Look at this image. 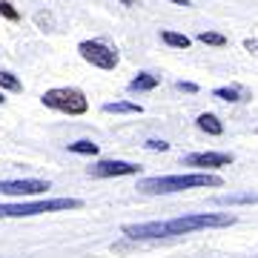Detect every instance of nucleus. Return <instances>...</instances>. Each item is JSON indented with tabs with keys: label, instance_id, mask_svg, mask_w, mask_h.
Returning <instances> with one entry per match:
<instances>
[{
	"label": "nucleus",
	"instance_id": "1",
	"mask_svg": "<svg viewBox=\"0 0 258 258\" xmlns=\"http://www.w3.org/2000/svg\"><path fill=\"white\" fill-rule=\"evenodd\" d=\"M238 221L230 212H195V215H181L172 221H147V224H123V235L132 241H155V238H172V235H189L198 230H221L232 227Z\"/></svg>",
	"mask_w": 258,
	"mask_h": 258
},
{
	"label": "nucleus",
	"instance_id": "2",
	"mask_svg": "<svg viewBox=\"0 0 258 258\" xmlns=\"http://www.w3.org/2000/svg\"><path fill=\"white\" fill-rule=\"evenodd\" d=\"M224 186V178L210 175V172H192V175H158V178H144L138 181V192L144 195H169V192H184V189H201Z\"/></svg>",
	"mask_w": 258,
	"mask_h": 258
},
{
	"label": "nucleus",
	"instance_id": "3",
	"mask_svg": "<svg viewBox=\"0 0 258 258\" xmlns=\"http://www.w3.org/2000/svg\"><path fill=\"white\" fill-rule=\"evenodd\" d=\"M81 198H46V201H20V204H0V218H32L43 212L60 210H81Z\"/></svg>",
	"mask_w": 258,
	"mask_h": 258
},
{
	"label": "nucleus",
	"instance_id": "4",
	"mask_svg": "<svg viewBox=\"0 0 258 258\" xmlns=\"http://www.w3.org/2000/svg\"><path fill=\"white\" fill-rule=\"evenodd\" d=\"M40 103L46 109H55V112H63V115H86L89 112V101L81 89L75 86H60V89H49L43 92Z\"/></svg>",
	"mask_w": 258,
	"mask_h": 258
},
{
	"label": "nucleus",
	"instance_id": "5",
	"mask_svg": "<svg viewBox=\"0 0 258 258\" xmlns=\"http://www.w3.org/2000/svg\"><path fill=\"white\" fill-rule=\"evenodd\" d=\"M78 55L86 60V63L98 66V69H115L118 66V52L115 49H109L106 43H101V40H83V43H78Z\"/></svg>",
	"mask_w": 258,
	"mask_h": 258
},
{
	"label": "nucleus",
	"instance_id": "6",
	"mask_svg": "<svg viewBox=\"0 0 258 258\" xmlns=\"http://www.w3.org/2000/svg\"><path fill=\"white\" fill-rule=\"evenodd\" d=\"M52 189L49 181L40 178H23V181H0V195H15V198H26V195H43Z\"/></svg>",
	"mask_w": 258,
	"mask_h": 258
},
{
	"label": "nucleus",
	"instance_id": "7",
	"mask_svg": "<svg viewBox=\"0 0 258 258\" xmlns=\"http://www.w3.org/2000/svg\"><path fill=\"white\" fill-rule=\"evenodd\" d=\"M86 172H89V178H123V175H138L141 166L129 164V161H98Z\"/></svg>",
	"mask_w": 258,
	"mask_h": 258
},
{
	"label": "nucleus",
	"instance_id": "8",
	"mask_svg": "<svg viewBox=\"0 0 258 258\" xmlns=\"http://www.w3.org/2000/svg\"><path fill=\"white\" fill-rule=\"evenodd\" d=\"M235 158L230 152H192L184 158V166H195V169H215V166H230Z\"/></svg>",
	"mask_w": 258,
	"mask_h": 258
},
{
	"label": "nucleus",
	"instance_id": "9",
	"mask_svg": "<svg viewBox=\"0 0 258 258\" xmlns=\"http://www.w3.org/2000/svg\"><path fill=\"white\" fill-rule=\"evenodd\" d=\"M212 98L227 101V103H241V101H249L252 95H249L244 86H218V89H212Z\"/></svg>",
	"mask_w": 258,
	"mask_h": 258
},
{
	"label": "nucleus",
	"instance_id": "10",
	"mask_svg": "<svg viewBox=\"0 0 258 258\" xmlns=\"http://www.w3.org/2000/svg\"><path fill=\"white\" fill-rule=\"evenodd\" d=\"M158 83H161V78L158 75H152V72H138L132 81H129V92H152Z\"/></svg>",
	"mask_w": 258,
	"mask_h": 258
},
{
	"label": "nucleus",
	"instance_id": "11",
	"mask_svg": "<svg viewBox=\"0 0 258 258\" xmlns=\"http://www.w3.org/2000/svg\"><path fill=\"white\" fill-rule=\"evenodd\" d=\"M103 112L106 115H141L144 106L132 101H115V103H103Z\"/></svg>",
	"mask_w": 258,
	"mask_h": 258
},
{
	"label": "nucleus",
	"instance_id": "12",
	"mask_svg": "<svg viewBox=\"0 0 258 258\" xmlns=\"http://www.w3.org/2000/svg\"><path fill=\"white\" fill-rule=\"evenodd\" d=\"M195 126L201 129V132H207V135H221V132H224V123L215 118L212 112H204V115H198Z\"/></svg>",
	"mask_w": 258,
	"mask_h": 258
},
{
	"label": "nucleus",
	"instance_id": "13",
	"mask_svg": "<svg viewBox=\"0 0 258 258\" xmlns=\"http://www.w3.org/2000/svg\"><path fill=\"white\" fill-rule=\"evenodd\" d=\"M218 204H230V207H235V204H258V192H232V195H218Z\"/></svg>",
	"mask_w": 258,
	"mask_h": 258
},
{
	"label": "nucleus",
	"instance_id": "14",
	"mask_svg": "<svg viewBox=\"0 0 258 258\" xmlns=\"http://www.w3.org/2000/svg\"><path fill=\"white\" fill-rule=\"evenodd\" d=\"M161 40H164L166 46H172V49H189V43H192L186 35H181V32H169V29L161 32Z\"/></svg>",
	"mask_w": 258,
	"mask_h": 258
},
{
	"label": "nucleus",
	"instance_id": "15",
	"mask_svg": "<svg viewBox=\"0 0 258 258\" xmlns=\"http://www.w3.org/2000/svg\"><path fill=\"white\" fill-rule=\"evenodd\" d=\"M0 89H3V92H20V89H23V83H20L18 75L0 69Z\"/></svg>",
	"mask_w": 258,
	"mask_h": 258
},
{
	"label": "nucleus",
	"instance_id": "16",
	"mask_svg": "<svg viewBox=\"0 0 258 258\" xmlns=\"http://www.w3.org/2000/svg\"><path fill=\"white\" fill-rule=\"evenodd\" d=\"M69 152H75V155H98V144H92V141H75V144H69Z\"/></svg>",
	"mask_w": 258,
	"mask_h": 258
},
{
	"label": "nucleus",
	"instance_id": "17",
	"mask_svg": "<svg viewBox=\"0 0 258 258\" xmlns=\"http://www.w3.org/2000/svg\"><path fill=\"white\" fill-rule=\"evenodd\" d=\"M198 40H201V43H207V46H227V37L218 35V32H201V35H198Z\"/></svg>",
	"mask_w": 258,
	"mask_h": 258
},
{
	"label": "nucleus",
	"instance_id": "18",
	"mask_svg": "<svg viewBox=\"0 0 258 258\" xmlns=\"http://www.w3.org/2000/svg\"><path fill=\"white\" fill-rule=\"evenodd\" d=\"M35 23L43 29V32H52V29H55V15H52V12H37Z\"/></svg>",
	"mask_w": 258,
	"mask_h": 258
},
{
	"label": "nucleus",
	"instance_id": "19",
	"mask_svg": "<svg viewBox=\"0 0 258 258\" xmlns=\"http://www.w3.org/2000/svg\"><path fill=\"white\" fill-rule=\"evenodd\" d=\"M0 15H3L6 20H18V18H20V15H18V9L12 6L9 0H0Z\"/></svg>",
	"mask_w": 258,
	"mask_h": 258
},
{
	"label": "nucleus",
	"instance_id": "20",
	"mask_svg": "<svg viewBox=\"0 0 258 258\" xmlns=\"http://www.w3.org/2000/svg\"><path fill=\"white\" fill-rule=\"evenodd\" d=\"M144 147H147V149H152V152H166V149H169V144H166V141H158V138H152V141H147Z\"/></svg>",
	"mask_w": 258,
	"mask_h": 258
},
{
	"label": "nucleus",
	"instance_id": "21",
	"mask_svg": "<svg viewBox=\"0 0 258 258\" xmlns=\"http://www.w3.org/2000/svg\"><path fill=\"white\" fill-rule=\"evenodd\" d=\"M175 89H181V92H189V95L198 92V86H195V83H189V81H178V83H175Z\"/></svg>",
	"mask_w": 258,
	"mask_h": 258
},
{
	"label": "nucleus",
	"instance_id": "22",
	"mask_svg": "<svg viewBox=\"0 0 258 258\" xmlns=\"http://www.w3.org/2000/svg\"><path fill=\"white\" fill-rule=\"evenodd\" d=\"M244 49H247V52H252V55H258V40L247 37V40H244Z\"/></svg>",
	"mask_w": 258,
	"mask_h": 258
},
{
	"label": "nucleus",
	"instance_id": "23",
	"mask_svg": "<svg viewBox=\"0 0 258 258\" xmlns=\"http://www.w3.org/2000/svg\"><path fill=\"white\" fill-rule=\"evenodd\" d=\"M120 3H123V6H135V3H138V0H120Z\"/></svg>",
	"mask_w": 258,
	"mask_h": 258
},
{
	"label": "nucleus",
	"instance_id": "24",
	"mask_svg": "<svg viewBox=\"0 0 258 258\" xmlns=\"http://www.w3.org/2000/svg\"><path fill=\"white\" fill-rule=\"evenodd\" d=\"M172 3H178V6H189V0H172Z\"/></svg>",
	"mask_w": 258,
	"mask_h": 258
},
{
	"label": "nucleus",
	"instance_id": "25",
	"mask_svg": "<svg viewBox=\"0 0 258 258\" xmlns=\"http://www.w3.org/2000/svg\"><path fill=\"white\" fill-rule=\"evenodd\" d=\"M0 103H6V98H3V89H0Z\"/></svg>",
	"mask_w": 258,
	"mask_h": 258
}]
</instances>
